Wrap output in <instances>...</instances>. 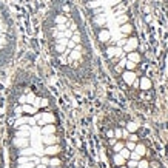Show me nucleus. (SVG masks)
Masks as SVG:
<instances>
[{"label": "nucleus", "mask_w": 168, "mask_h": 168, "mask_svg": "<svg viewBox=\"0 0 168 168\" xmlns=\"http://www.w3.org/2000/svg\"><path fill=\"white\" fill-rule=\"evenodd\" d=\"M36 168H48V165H45V164H37Z\"/></svg>", "instance_id": "72a5a7b5"}, {"label": "nucleus", "mask_w": 168, "mask_h": 168, "mask_svg": "<svg viewBox=\"0 0 168 168\" xmlns=\"http://www.w3.org/2000/svg\"><path fill=\"white\" fill-rule=\"evenodd\" d=\"M148 168H151V167H148Z\"/></svg>", "instance_id": "4c0bfd02"}, {"label": "nucleus", "mask_w": 168, "mask_h": 168, "mask_svg": "<svg viewBox=\"0 0 168 168\" xmlns=\"http://www.w3.org/2000/svg\"><path fill=\"white\" fill-rule=\"evenodd\" d=\"M50 168H62V167H50Z\"/></svg>", "instance_id": "c9c22d12"}, {"label": "nucleus", "mask_w": 168, "mask_h": 168, "mask_svg": "<svg viewBox=\"0 0 168 168\" xmlns=\"http://www.w3.org/2000/svg\"><path fill=\"white\" fill-rule=\"evenodd\" d=\"M136 66H137V63H134V62H131V60H127V62H125V69H128V71H134Z\"/></svg>", "instance_id": "aec40b11"}, {"label": "nucleus", "mask_w": 168, "mask_h": 168, "mask_svg": "<svg viewBox=\"0 0 168 168\" xmlns=\"http://www.w3.org/2000/svg\"><path fill=\"white\" fill-rule=\"evenodd\" d=\"M125 128L128 130V133H137V130H139V125H137L136 122H128Z\"/></svg>", "instance_id": "4468645a"}, {"label": "nucleus", "mask_w": 168, "mask_h": 168, "mask_svg": "<svg viewBox=\"0 0 168 168\" xmlns=\"http://www.w3.org/2000/svg\"><path fill=\"white\" fill-rule=\"evenodd\" d=\"M127 60H131L134 63H139L140 62V54L137 51H131V52H128L127 54Z\"/></svg>", "instance_id": "9d476101"}, {"label": "nucleus", "mask_w": 168, "mask_h": 168, "mask_svg": "<svg viewBox=\"0 0 168 168\" xmlns=\"http://www.w3.org/2000/svg\"><path fill=\"white\" fill-rule=\"evenodd\" d=\"M128 136H130L128 130L127 128H122V139H128Z\"/></svg>", "instance_id": "7c9ffc66"}, {"label": "nucleus", "mask_w": 168, "mask_h": 168, "mask_svg": "<svg viewBox=\"0 0 168 168\" xmlns=\"http://www.w3.org/2000/svg\"><path fill=\"white\" fill-rule=\"evenodd\" d=\"M130 159H134V160H140V159H142V156H140L139 153H136V151H131V154H130Z\"/></svg>", "instance_id": "a878e982"}, {"label": "nucleus", "mask_w": 168, "mask_h": 168, "mask_svg": "<svg viewBox=\"0 0 168 168\" xmlns=\"http://www.w3.org/2000/svg\"><path fill=\"white\" fill-rule=\"evenodd\" d=\"M125 147H127L130 151H134V148H136V142H131V140H127V142H125Z\"/></svg>", "instance_id": "b1692460"}, {"label": "nucleus", "mask_w": 168, "mask_h": 168, "mask_svg": "<svg viewBox=\"0 0 168 168\" xmlns=\"http://www.w3.org/2000/svg\"><path fill=\"white\" fill-rule=\"evenodd\" d=\"M6 45H8V26L5 23L2 11H0V51L5 50Z\"/></svg>", "instance_id": "f257e3e1"}, {"label": "nucleus", "mask_w": 168, "mask_h": 168, "mask_svg": "<svg viewBox=\"0 0 168 168\" xmlns=\"http://www.w3.org/2000/svg\"><path fill=\"white\" fill-rule=\"evenodd\" d=\"M127 168H128V167H127ZM134 168H136V167H134Z\"/></svg>", "instance_id": "e433bc0d"}, {"label": "nucleus", "mask_w": 168, "mask_h": 168, "mask_svg": "<svg viewBox=\"0 0 168 168\" xmlns=\"http://www.w3.org/2000/svg\"><path fill=\"white\" fill-rule=\"evenodd\" d=\"M65 51H66V48L63 45H56V52L57 54H65Z\"/></svg>", "instance_id": "cd10ccee"}, {"label": "nucleus", "mask_w": 168, "mask_h": 168, "mask_svg": "<svg viewBox=\"0 0 168 168\" xmlns=\"http://www.w3.org/2000/svg\"><path fill=\"white\" fill-rule=\"evenodd\" d=\"M17 168H36L34 162H25V164H17Z\"/></svg>", "instance_id": "412c9836"}, {"label": "nucleus", "mask_w": 168, "mask_h": 168, "mask_svg": "<svg viewBox=\"0 0 168 168\" xmlns=\"http://www.w3.org/2000/svg\"><path fill=\"white\" fill-rule=\"evenodd\" d=\"M123 69H125V66H123V65H120V63H117L116 66H114V71H116V73H122Z\"/></svg>", "instance_id": "c756f323"}, {"label": "nucleus", "mask_w": 168, "mask_h": 168, "mask_svg": "<svg viewBox=\"0 0 168 168\" xmlns=\"http://www.w3.org/2000/svg\"><path fill=\"white\" fill-rule=\"evenodd\" d=\"M106 137H108V139H110V137H114V131H113V130L106 131Z\"/></svg>", "instance_id": "2f4dec72"}, {"label": "nucleus", "mask_w": 168, "mask_h": 168, "mask_svg": "<svg viewBox=\"0 0 168 168\" xmlns=\"http://www.w3.org/2000/svg\"><path fill=\"white\" fill-rule=\"evenodd\" d=\"M128 22V15L127 14H120V15H117L116 17V23L120 26V25H123V23H127Z\"/></svg>", "instance_id": "dca6fc26"}, {"label": "nucleus", "mask_w": 168, "mask_h": 168, "mask_svg": "<svg viewBox=\"0 0 168 168\" xmlns=\"http://www.w3.org/2000/svg\"><path fill=\"white\" fill-rule=\"evenodd\" d=\"M113 131H114V137H116L117 140L122 139V128H114Z\"/></svg>", "instance_id": "393cba45"}, {"label": "nucleus", "mask_w": 168, "mask_h": 168, "mask_svg": "<svg viewBox=\"0 0 168 168\" xmlns=\"http://www.w3.org/2000/svg\"><path fill=\"white\" fill-rule=\"evenodd\" d=\"M150 167H151V168H160V167H159V164H156V162H151Z\"/></svg>", "instance_id": "473e14b6"}, {"label": "nucleus", "mask_w": 168, "mask_h": 168, "mask_svg": "<svg viewBox=\"0 0 168 168\" xmlns=\"http://www.w3.org/2000/svg\"><path fill=\"white\" fill-rule=\"evenodd\" d=\"M127 140H131V142H137V140H139V136H137L136 133H130V136H128Z\"/></svg>", "instance_id": "bb28decb"}, {"label": "nucleus", "mask_w": 168, "mask_h": 168, "mask_svg": "<svg viewBox=\"0 0 168 168\" xmlns=\"http://www.w3.org/2000/svg\"><path fill=\"white\" fill-rule=\"evenodd\" d=\"M40 140L43 145H54V144H60V139H59L57 133L54 134H42L40 133Z\"/></svg>", "instance_id": "7ed1b4c3"}, {"label": "nucleus", "mask_w": 168, "mask_h": 168, "mask_svg": "<svg viewBox=\"0 0 168 168\" xmlns=\"http://www.w3.org/2000/svg\"><path fill=\"white\" fill-rule=\"evenodd\" d=\"M137 162H139V160H134V159H128L125 165H127L128 168H134V167L137 168Z\"/></svg>", "instance_id": "5701e85b"}, {"label": "nucleus", "mask_w": 168, "mask_h": 168, "mask_svg": "<svg viewBox=\"0 0 168 168\" xmlns=\"http://www.w3.org/2000/svg\"><path fill=\"white\" fill-rule=\"evenodd\" d=\"M134 151L136 153H139L140 156H145V153H147V148H145V145H142V144H136V148H134Z\"/></svg>", "instance_id": "f3484780"}, {"label": "nucleus", "mask_w": 168, "mask_h": 168, "mask_svg": "<svg viewBox=\"0 0 168 168\" xmlns=\"http://www.w3.org/2000/svg\"><path fill=\"white\" fill-rule=\"evenodd\" d=\"M151 86H153V83H151V80L148 77H140L139 79V88L144 90V91H148Z\"/></svg>", "instance_id": "1a4fd4ad"}, {"label": "nucleus", "mask_w": 168, "mask_h": 168, "mask_svg": "<svg viewBox=\"0 0 168 168\" xmlns=\"http://www.w3.org/2000/svg\"><path fill=\"white\" fill-rule=\"evenodd\" d=\"M117 168H127V165H122V167H117Z\"/></svg>", "instance_id": "f704fd0d"}, {"label": "nucleus", "mask_w": 168, "mask_h": 168, "mask_svg": "<svg viewBox=\"0 0 168 168\" xmlns=\"http://www.w3.org/2000/svg\"><path fill=\"white\" fill-rule=\"evenodd\" d=\"M119 29H120V32H122L123 36H130L133 32V26L130 25V23H123V25L119 26Z\"/></svg>", "instance_id": "f8f14e48"}, {"label": "nucleus", "mask_w": 168, "mask_h": 168, "mask_svg": "<svg viewBox=\"0 0 168 168\" xmlns=\"http://www.w3.org/2000/svg\"><path fill=\"white\" fill-rule=\"evenodd\" d=\"M113 164H114L116 167H122V165H125V164H127V160L123 159L119 153H114V158H113Z\"/></svg>", "instance_id": "9b49d317"}, {"label": "nucleus", "mask_w": 168, "mask_h": 168, "mask_svg": "<svg viewBox=\"0 0 168 168\" xmlns=\"http://www.w3.org/2000/svg\"><path fill=\"white\" fill-rule=\"evenodd\" d=\"M40 133L42 134H54V133H57L56 122H54V123H45V125H40Z\"/></svg>", "instance_id": "6e6552de"}, {"label": "nucleus", "mask_w": 168, "mask_h": 168, "mask_svg": "<svg viewBox=\"0 0 168 168\" xmlns=\"http://www.w3.org/2000/svg\"><path fill=\"white\" fill-rule=\"evenodd\" d=\"M123 147H125V142H123L122 139H119L117 142H116L114 145H113V151H114V153H119V151H120Z\"/></svg>", "instance_id": "2eb2a0df"}, {"label": "nucleus", "mask_w": 168, "mask_h": 168, "mask_svg": "<svg viewBox=\"0 0 168 168\" xmlns=\"http://www.w3.org/2000/svg\"><path fill=\"white\" fill-rule=\"evenodd\" d=\"M120 76H122L123 82H125L128 86H131V85H133V82L137 79V74L134 73V71H128V69H123V71L120 73Z\"/></svg>", "instance_id": "39448f33"}, {"label": "nucleus", "mask_w": 168, "mask_h": 168, "mask_svg": "<svg viewBox=\"0 0 168 168\" xmlns=\"http://www.w3.org/2000/svg\"><path fill=\"white\" fill-rule=\"evenodd\" d=\"M97 39H99L100 43H108L111 40V31L108 28H100L99 34H97Z\"/></svg>", "instance_id": "0eeeda50"}, {"label": "nucleus", "mask_w": 168, "mask_h": 168, "mask_svg": "<svg viewBox=\"0 0 168 168\" xmlns=\"http://www.w3.org/2000/svg\"><path fill=\"white\" fill-rule=\"evenodd\" d=\"M148 167H150V162H148V160H145L144 158L137 162V168H148Z\"/></svg>", "instance_id": "4be33fe9"}, {"label": "nucleus", "mask_w": 168, "mask_h": 168, "mask_svg": "<svg viewBox=\"0 0 168 168\" xmlns=\"http://www.w3.org/2000/svg\"><path fill=\"white\" fill-rule=\"evenodd\" d=\"M54 22H56V23H66V22H68V17H66L65 14H59V15H56Z\"/></svg>", "instance_id": "6ab92c4d"}, {"label": "nucleus", "mask_w": 168, "mask_h": 168, "mask_svg": "<svg viewBox=\"0 0 168 168\" xmlns=\"http://www.w3.org/2000/svg\"><path fill=\"white\" fill-rule=\"evenodd\" d=\"M139 46V40L136 39V37H130V39H127V43L123 45V52L128 54V52H131V51H136V48Z\"/></svg>", "instance_id": "20e7f679"}, {"label": "nucleus", "mask_w": 168, "mask_h": 168, "mask_svg": "<svg viewBox=\"0 0 168 168\" xmlns=\"http://www.w3.org/2000/svg\"><path fill=\"white\" fill-rule=\"evenodd\" d=\"M119 154H120V156H122V158L125 159V160H128V159H130V154H131V151H130L127 147H123L120 151H119Z\"/></svg>", "instance_id": "a211bd4d"}, {"label": "nucleus", "mask_w": 168, "mask_h": 168, "mask_svg": "<svg viewBox=\"0 0 168 168\" xmlns=\"http://www.w3.org/2000/svg\"><path fill=\"white\" fill-rule=\"evenodd\" d=\"M60 153H62V147H60V144L45 145V148H43V154H45V156H50V158H52V156H59Z\"/></svg>", "instance_id": "f03ea898"}, {"label": "nucleus", "mask_w": 168, "mask_h": 168, "mask_svg": "<svg viewBox=\"0 0 168 168\" xmlns=\"http://www.w3.org/2000/svg\"><path fill=\"white\" fill-rule=\"evenodd\" d=\"M127 43V39H120V40H117L116 43H114V46H117V48H123V45Z\"/></svg>", "instance_id": "c85d7f7f"}, {"label": "nucleus", "mask_w": 168, "mask_h": 168, "mask_svg": "<svg viewBox=\"0 0 168 168\" xmlns=\"http://www.w3.org/2000/svg\"><path fill=\"white\" fill-rule=\"evenodd\" d=\"M28 145H29V137H17V136L13 137V147L15 150L25 148V147H28Z\"/></svg>", "instance_id": "423d86ee"}, {"label": "nucleus", "mask_w": 168, "mask_h": 168, "mask_svg": "<svg viewBox=\"0 0 168 168\" xmlns=\"http://www.w3.org/2000/svg\"><path fill=\"white\" fill-rule=\"evenodd\" d=\"M50 167H62V160L59 156H52L50 158Z\"/></svg>", "instance_id": "ddd939ff"}]
</instances>
